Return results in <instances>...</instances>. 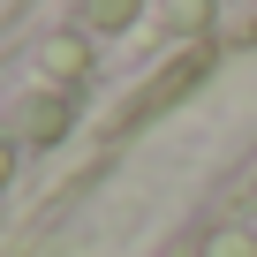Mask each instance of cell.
Listing matches in <instances>:
<instances>
[{"label": "cell", "mask_w": 257, "mask_h": 257, "mask_svg": "<svg viewBox=\"0 0 257 257\" xmlns=\"http://www.w3.org/2000/svg\"><path fill=\"white\" fill-rule=\"evenodd\" d=\"M0 182H8V152H0Z\"/></svg>", "instance_id": "7a4b0ae2"}, {"label": "cell", "mask_w": 257, "mask_h": 257, "mask_svg": "<svg viewBox=\"0 0 257 257\" xmlns=\"http://www.w3.org/2000/svg\"><path fill=\"white\" fill-rule=\"evenodd\" d=\"M204 257H257V242H249V234H212Z\"/></svg>", "instance_id": "6da1fadb"}]
</instances>
